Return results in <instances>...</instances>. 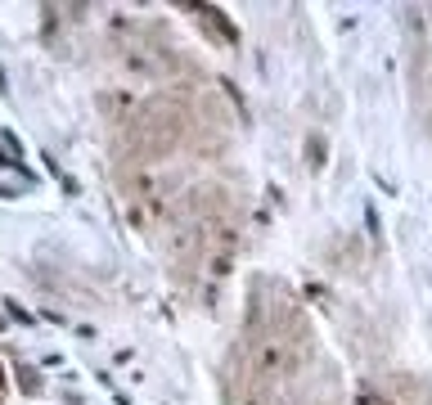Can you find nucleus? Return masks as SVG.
Here are the masks:
<instances>
[{
	"instance_id": "nucleus-1",
	"label": "nucleus",
	"mask_w": 432,
	"mask_h": 405,
	"mask_svg": "<svg viewBox=\"0 0 432 405\" xmlns=\"http://www.w3.org/2000/svg\"><path fill=\"white\" fill-rule=\"evenodd\" d=\"M23 387H28V392H36V387H41V378H36L32 370H23Z\"/></svg>"
}]
</instances>
